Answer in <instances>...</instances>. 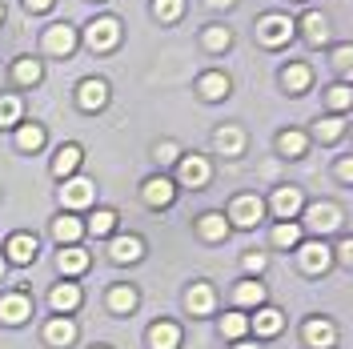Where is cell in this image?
Returning a JSON list of instances; mask_svg holds the SVG:
<instances>
[{"label": "cell", "mask_w": 353, "mask_h": 349, "mask_svg": "<svg viewBox=\"0 0 353 349\" xmlns=\"http://www.w3.org/2000/svg\"><path fill=\"white\" fill-rule=\"evenodd\" d=\"M137 301H141V293H137L132 285H112V289H109V309H112V313H121V317L132 313Z\"/></svg>", "instance_id": "26"}, {"label": "cell", "mask_w": 353, "mask_h": 349, "mask_svg": "<svg viewBox=\"0 0 353 349\" xmlns=\"http://www.w3.org/2000/svg\"><path fill=\"white\" fill-rule=\"evenodd\" d=\"M57 269L65 273V277H81L88 269V249H81V245H65L61 253H57Z\"/></svg>", "instance_id": "18"}, {"label": "cell", "mask_w": 353, "mask_h": 349, "mask_svg": "<svg viewBox=\"0 0 353 349\" xmlns=\"http://www.w3.org/2000/svg\"><path fill=\"white\" fill-rule=\"evenodd\" d=\"M229 44H233V28L229 24H209L205 28V48L209 52H225Z\"/></svg>", "instance_id": "33"}, {"label": "cell", "mask_w": 353, "mask_h": 349, "mask_svg": "<svg viewBox=\"0 0 353 349\" xmlns=\"http://www.w3.org/2000/svg\"><path fill=\"white\" fill-rule=\"evenodd\" d=\"M301 337H305L309 349H333V346H337V326L325 321V317H313V321H305Z\"/></svg>", "instance_id": "8"}, {"label": "cell", "mask_w": 353, "mask_h": 349, "mask_svg": "<svg viewBox=\"0 0 353 349\" xmlns=\"http://www.w3.org/2000/svg\"><path fill=\"white\" fill-rule=\"evenodd\" d=\"M81 161H85L81 145H61V149H57V157H52V173L61 177V181H68V177L81 169Z\"/></svg>", "instance_id": "20"}, {"label": "cell", "mask_w": 353, "mask_h": 349, "mask_svg": "<svg viewBox=\"0 0 353 349\" xmlns=\"http://www.w3.org/2000/svg\"><path fill=\"white\" fill-rule=\"evenodd\" d=\"M265 265H269V257H265V253H249V257H245V269H249V273H261Z\"/></svg>", "instance_id": "44"}, {"label": "cell", "mask_w": 353, "mask_h": 349, "mask_svg": "<svg viewBox=\"0 0 353 349\" xmlns=\"http://www.w3.org/2000/svg\"><path fill=\"white\" fill-rule=\"evenodd\" d=\"M149 346L153 349H181V326L176 321H157L149 329Z\"/></svg>", "instance_id": "23"}, {"label": "cell", "mask_w": 353, "mask_h": 349, "mask_svg": "<svg viewBox=\"0 0 353 349\" xmlns=\"http://www.w3.org/2000/svg\"><path fill=\"white\" fill-rule=\"evenodd\" d=\"M21 112H24L21 97H0V129L17 125V121H21Z\"/></svg>", "instance_id": "40"}, {"label": "cell", "mask_w": 353, "mask_h": 349, "mask_svg": "<svg viewBox=\"0 0 353 349\" xmlns=\"http://www.w3.org/2000/svg\"><path fill=\"white\" fill-rule=\"evenodd\" d=\"M0 24H4V8H0Z\"/></svg>", "instance_id": "51"}, {"label": "cell", "mask_w": 353, "mask_h": 349, "mask_svg": "<svg viewBox=\"0 0 353 349\" xmlns=\"http://www.w3.org/2000/svg\"><path fill=\"white\" fill-rule=\"evenodd\" d=\"M44 341L52 349H68L77 341V321H72V317H52V321L44 326Z\"/></svg>", "instance_id": "16"}, {"label": "cell", "mask_w": 353, "mask_h": 349, "mask_svg": "<svg viewBox=\"0 0 353 349\" xmlns=\"http://www.w3.org/2000/svg\"><path fill=\"white\" fill-rule=\"evenodd\" d=\"M4 265H8V261H4V253H0V277H4Z\"/></svg>", "instance_id": "49"}, {"label": "cell", "mask_w": 353, "mask_h": 349, "mask_svg": "<svg viewBox=\"0 0 353 349\" xmlns=\"http://www.w3.org/2000/svg\"><path fill=\"white\" fill-rule=\"evenodd\" d=\"M293 32H297V21H289L285 12H265L261 21H257V37H261V44H269V48L289 44Z\"/></svg>", "instance_id": "2"}, {"label": "cell", "mask_w": 353, "mask_h": 349, "mask_svg": "<svg viewBox=\"0 0 353 349\" xmlns=\"http://www.w3.org/2000/svg\"><path fill=\"white\" fill-rule=\"evenodd\" d=\"M301 209H305V197H301L297 185H281V189L273 193V213H277L281 221H293Z\"/></svg>", "instance_id": "12"}, {"label": "cell", "mask_w": 353, "mask_h": 349, "mask_svg": "<svg viewBox=\"0 0 353 349\" xmlns=\"http://www.w3.org/2000/svg\"><path fill=\"white\" fill-rule=\"evenodd\" d=\"M281 81H285L289 92H305L309 81H313V72H309V65H301V61H297V65H289L285 72H281Z\"/></svg>", "instance_id": "34"}, {"label": "cell", "mask_w": 353, "mask_h": 349, "mask_svg": "<svg viewBox=\"0 0 353 349\" xmlns=\"http://www.w3.org/2000/svg\"><path fill=\"white\" fill-rule=\"evenodd\" d=\"M333 265V249L325 245V241H309V245H301V269L305 273H325Z\"/></svg>", "instance_id": "14"}, {"label": "cell", "mask_w": 353, "mask_h": 349, "mask_svg": "<svg viewBox=\"0 0 353 349\" xmlns=\"http://www.w3.org/2000/svg\"><path fill=\"white\" fill-rule=\"evenodd\" d=\"M141 197H145V205H153V209H169L176 197V185L169 177H149L145 185H141Z\"/></svg>", "instance_id": "7"}, {"label": "cell", "mask_w": 353, "mask_h": 349, "mask_svg": "<svg viewBox=\"0 0 353 349\" xmlns=\"http://www.w3.org/2000/svg\"><path fill=\"white\" fill-rule=\"evenodd\" d=\"M301 237H305V225H297V221H281V225H273V233H269V241H273L277 249H297Z\"/></svg>", "instance_id": "24"}, {"label": "cell", "mask_w": 353, "mask_h": 349, "mask_svg": "<svg viewBox=\"0 0 353 349\" xmlns=\"http://www.w3.org/2000/svg\"><path fill=\"white\" fill-rule=\"evenodd\" d=\"M277 149L285 157H305V149H309V137L301 129H285L281 137H277Z\"/></svg>", "instance_id": "31"}, {"label": "cell", "mask_w": 353, "mask_h": 349, "mask_svg": "<svg viewBox=\"0 0 353 349\" xmlns=\"http://www.w3.org/2000/svg\"><path fill=\"white\" fill-rule=\"evenodd\" d=\"M52 237L61 241V245H77V241L85 237V221L72 217V213H65V217L52 221Z\"/></svg>", "instance_id": "22"}, {"label": "cell", "mask_w": 353, "mask_h": 349, "mask_svg": "<svg viewBox=\"0 0 353 349\" xmlns=\"http://www.w3.org/2000/svg\"><path fill=\"white\" fill-rule=\"evenodd\" d=\"M28 313H32V301H28L24 293H4V297H0V321L21 326V321H28Z\"/></svg>", "instance_id": "17"}, {"label": "cell", "mask_w": 353, "mask_h": 349, "mask_svg": "<svg viewBox=\"0 0 353 349\" xmlns=\"http://www.w3.org/2000/svg\"><path fill=\"white\" fill-rule=\"evenodd\" d=\"M176 169H181V185H189V189H205V185H209V173H213V165H209L205 157H197V153L181 157Z\"/></svg>", "instance_id": "10"}, {"label": "cell", "mask_w": 353, "mask_h": 349, "mask_svg": "<svg viewBox=\"0 0 353 349\" xmlns=\"http://www.w3.org/2000/svg\"><path fill=\"white\" fill-rule=\"evenodd\" d=\"M37 253H41V241L32 233H12L4 241V261H12V265H32Z\"/></svg>", "instance_id": "5"}, {"label": "cell", "mask_w": 353, "mask_h": 349, "mask_svg": "<svg viewBox=\"0 0 353 349\" xmlns=\"http://www.w3.org/2000/svg\"><path fill=\"white\" fill-rule=\"evenodd\" d=\"M353 105V88L350 85H333L330 88V109L333 112H345Z\"/></svg>", "instance_id": "42"}, {"label": "cell", "mask_w": 353, "mask_h": 349, "mask_svg": "<svg viewBox=\"0 0 353 349\" xmlns=\"http://www.w3.org/2000/svg\"><path fill=\"white\" fill-rule=\"evenodd\" d=\"M217 149L225 157H241L245 153V132L237 129V125H225V129H217Z\"/></svg>", "instance_id": "28"}, {"label": "cell", "mask_w": 353, "mask_h": 349, "mask_svg": "<svg viewBox=\"0 0 353 349\" xmlns=\"http://www.w3.org/2000/svg\"><path fill=\"white\" fill-rule=\"evenodd\" d=\"M333 65H337V72L345 81H353V44H337L333 48Z\"/></svg>", "instance_id": "41"}, {"label": "cell", "mask_w": 353, "mask_h": 349, "mask_svg": "<svg viewBox=\"0 0 353 349\" xmlns=\"http://www.w3.org/2000/svg\"><path fill=\"white\" fill-rule=\"evenodd\" d=\"M109 257H112L117 265H132V261H141V257H145V241L137 237V233H121V237H112Z\"/></svg>", "instance_id": "9"}, {"label": "cell", "mask_w": 353, "mask_h": 349, "mask_svg": "<svg viewBox=\"0 0 353 349\" xmlns=\"http://www.w3.org/2000/svg\"><path fill=\"white\" fill-rule=\"evenodd\" d=\"M337 257H341L345 265H353V237H345L341 245H337Z\"/></svg>", "instance_id": "45"}, {"label": "cell", "mask_w": 353, "mask_h": 349, "mask_svg": "<svg viewBox=\"0 0 353 349\" xmlns=\"http://www.w3.org/2000/svg\"><path fill=\"white\" fill-rule=\"evenodd\" d=\"M85 44L92 52H112L121 44V21L117 17H97V21L85 28Z\"/></svg>", "instance_id": "1"}, {"label": "cell", "mask_w": 353, "mask_h": 349, "mask_svg": "<svg viewBox=\"0 0 353 349\" xmlns=\"http://www.w3.org/2000/svg\"><path fill=\"white\" fill-rule=\"evenodd\" d=\"M337 177H341V181H350V185H353V157H345V161H337Z\"/></svg>", "instance_id": "46"}, {"label": "cell", "mask_w": 353, "mask_h": 349, "mask_svg": "<svg viewBox=\"0 0 353 349\" xmlns=\"http://www.w3.org/2000/svg\"><path fill=\"white\" fill-rule=\"evenodd\" d=\"M97 349H109V346H97Z\"/></svg>", "instance_id": "52"}, {"label": "cell", "mask_w": 353, "mask_h": 349, "mask_svg": "<svg viewBox=\"0 0 353 349\" xmlns=\"http://www.w3.org/2000/svg\"><path fill=\"white\" fill-rule=\"evenodd\" d=\"M181 12H185V0H153V17L161 24L181 21Z\"/></svg>", "instance_id": "37"}, {"label": "cell", "mask_w": 353, "mask_h": 349, "mask_svg": "<svg viewBox=\"0 0 353 349\" xmlns=\"http://www.w3.org/2000/svg\"><path fill=\"white\" fill-rule=\"evenodd\" d=\"M92 193H97V185L88 177H68L61 185V205L65 209H85V205H92Z\"/></svg>", "instance_id": "6"}, {"label": "cell", "mask_w": 353, "mask_h": 349, "mask_svg": "<svg viewBox=\"0 0 353 349\" xmlns=\"http://www.w3.org/2000/svg\"><path fill=\"white\" fill-rule=\"evenodd\" d=\"M185 306H189V313H193V317H209V313H213V306H217L213 285H209V281H193V289L185 293Z\"/></svg>", "instance_id": "15"}, {"label": "cell", "mask_w": 353, "mask_h": 349, "mask_svg": "<svg viewBox=\"0 0 353 349\" xmlns=\"http://www.w3.org/2000/svg\"><path fill=\"white\" fill-rule=\"evenodd\" d=\"M12 77H17V85H41L44 65L37 61V57H24V61H17V68H12Z\"/></svg>", "instance_id": "32"}, {"label": "cell", "mask_w": 353, "mask_h": 349, "mask_svg": "<svg viewBox=\"0 0 353 349\" xmlns=\"http://www.w3.org/2000/svg\"><path fill=\"white\" fill-rule=\"evenodd\" d=\"M85 229H88V233H97V237H109L112 229H117V213H112V209H97Z\"/></svg>", "instance_id": "38"}, {"label": "cell", "mask_w": 353, "mask_h": 349, "mask_svg": "<svg viewBox=\"0 0 353 349\" xmlns=\"http://www.w3.org/2000/svg\"><path fill=\"white\" fill-rule=\"evenodd\" d=\"M197 229H201V237H205V241H225L233 225H229V217H225V213H205Z\"/></svg>", "instance_id": "27"}, {"label": "cell", "mask_w": 353, "mask_h": 349, "mask_svg": "<svg viewBox=\"0 0 353 349\" xmlns=\"http://www.w3.org/2000/svg\"><path fill=\"white\" fill-rule=\"evenodd\" d=\"M72 48H77V28H72V24H52V28L44 32V52L68 57Z\"/></svg>", "instance_id": "13"}, {"label": "cell", "mask_w": 353, "mask_h": 349, "mask_svg": "<svg viewBox=\"0 0 353 349\" xmlns=\"http://www.w3.org/2000/svg\"><path fill=\"white\" fill-rule=\"evenodd\" d=\"M233 349H261V346H233Z\"/></svg>", "instance_id": "50"}, {"label": "cell", "mask_w": 353, "mask_h": 349, "mask_svg": "<svg viewBox=\"0 0 353 349\" xmlns=\"http://www.w3.org/2000/svg\"><path fill=\"white\" fill-rule=\"evenodd\" d=\"M213 8H233V0H209Z\"/></svg>", "instance_id": "48"}, {"label": "cell", "mask_w": 353, "mask_h": 349, "mask_svg": "<svg viewBox=\"0 0 353 349\" xmlns=\"http://www.w3.org/2000/svg\"><path fill=\"white\" fill-rule=\"evenodd\" d=\"M233 301H237L241 309H261L265 306V285L261 281H241L237 293H233Z\"/></svg>", "instance_id": "29"}, {"label": "cell", "mask_w": 353, "mask_h": 349, "mask_svg": "<svg viewBox=\"0 0 353 349\" xmlns=\"http://www.w3.org/2000/svg\"><path fill=\"white\" fill-rule=\"evenodd\" d=\"M77 101H81V109H85V112L105 109V105H109V81H101V77H88V81H81Z\"/></svg>", "instance_id": "11"}, {"label": "cell", "mask_w": 353, "mask_h": 349, "mask_svg": "<svg viewBox=\"0 0 353 349\" xmlns=\"http://www.w3.org/2000/svg\"><path fill=\"white\" fill-rule=\"evenodd\" d=\"M281 326H285V317H281V309H273V306H261L257 309V317L249 321V329H253L257 337H277Z\"/></svg>", "instance_id": "19"}, {"label": "cell", "mask_w": 353, "mask_h": 349, "mask_svg": "<svg viewBox=\"0 0 353 349\" xmlns=\"http://www.w3.org/2000/svg\"><path fill=\"white\" fill-rule=\"evenodd\" d=\"M305 225L313 229V233H333L337 225H341V209L333 205V201H313V205H305Z\"/></svg>", "instance_id": "4"}, {"label": "cell", "mask_w": 353, "mask_h": 349, "mask_svg": "<svg viewBox=\"0 0 353 349\" xmlns=\"http://www.w3.org/2000/svg\"><path fill=\"white\" fill-rule=\"evenodd\" d=\"M341 132H345V121H341V117H325V121H317V141H321V145H333Z\"/></svg>", "instance_id": "39"}, {"label": "cell", "mask_w": 353, "mask_h": 349, "mask_svg": "<svg viewBox=\"0 0 353 349\" xmlns=\"http://www.w3.org/2000/svg\"><path fill=\"white\" fill-rule=\"evenodd\" d=\"M265 213V201L257 193H241L233 205H229V225H237V229H253Z\"/></svg>", "instance_id": "3"}, {"label": "cell", "mask_w": 353, "mask_h": 349, "mask_svg": "<svg viewBox=\"0 0 353 349\" xmlns=\"http://www.w3.org/2000/svg\"><path fill=\"white\" fill-rule=\"evenodd\" d=\"M81 301H85V293H81L77 281H61L52 289V309L57 313H72V309H81Z\"/></svg>", "instance_id": "21"}, {"label": "cell", "mask_w": 353, "mask_h": 349, "mask_svg": "<svg viewBox=\"0 0 353 349\" xmlns=\"http://www.w3.org/2000/svg\"><path fill=\"white\" fill-rule=\"evenodd\" d=\"M301 32H305L309 44H325L330 41V17L325 12H305L301 17Z\"/></svg>", "instance_id": "25"}, {"label": "cell", "mask_w": 353, "mask_h": 349, "mask_svg": "<svg viewBox=\"0 0 353 349\" xmlns=\"http://www.w3.org/2000/svg\"><path fill=\"white\" fill-rule=\"evenodd\" d=\"M245 333H249V317H245V313H225V317H221V337L241 341Z\"/></svg>", "instance_id": "36"}, {"label": "cell", "mask_w": 353, "mask_h": 349, "mask_svg": "<svg viewBox=\"0 0 353 349\" xmlns=\"http://www.w3.org/2000/svg\"><path fill=\"white\" fill-rule=\"evenodd\" d=\"M52 4H57V0H24V8H28V12H48Z\"/></svg>", "instance_id": "47"}, {"label": "cell", "mask_w": 353, "mask_h": 349, "mask_svg": "<svg viewBox=\"0 0 353 349\" xmlns=\"http://www.w3.org/2000/svg\"><path fill=\"white\" fill-rule=\"evenodd\" d=\"M197 88L205 101H221V97H229V77L225 72H205L197 81Z\"/></svg>", "instance_id": "30"}, {"label": "cell", "mask_w": 353, "mask_h": 349, "mask_svg": "<svg viewBox=\"0 0 353 349\" xmlns=\"http://www.w3.org/2000/svg\"><path fill=\"white\" fill-rule=\"evenodd\" d=\"M157 161H161V165H169V161H176V145L173 141H161V145H157Z\"/></svg>", "instance_id": "43"}, {"label": "cell", "mask_w": 353, "mask_h": 349, "mask_svg": "<svg viewBox=\"0 0 353 349\" xmlns=\"http://www.w3.org/2000/svg\"><path fill=\"white\" fill-rule=\"evenodd\" d=\"M41 145H44L41 125H21V129H17V149H21V153H37Z\"/></svg>", "instance_id": "35"}]
</instances>
